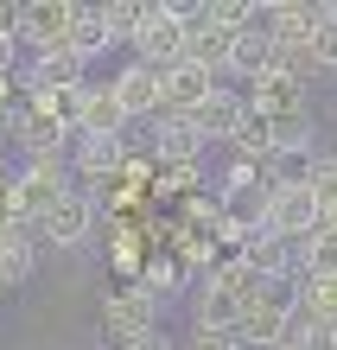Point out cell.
Returning a JSON list of instances; mask_svg holds the SVG:
<instances>
[{
    "instance_id": "1",
    "label": "cell",
    "mask_w": 337,
    "mask_h": 350,
    "mask_svg": "<svg viewBox=\"0 0 337 350\" xmlns=\"http://www.w3.org/2000/svg\"><path fill=\"white\" fill-rule=\"evenodd\" d=\"M159 312H165V306L146 293L140 280H121L115 293L102 299V338H109L115 350H128V344H140V338L165 332V325H159Z\"/></svg>"
},
{
    "instance_id": "2",
    "label": "cell",
    "mask_w": 337,
    "mask_h": 350,
    "mask_svg": "<svg viewBox=\"0 0 337 350\" xmlns=\"http://www.w3.org/2000/svg\"><path fill=\"white\" fill-rule=\"evenodd\" d=\"M134 64L146 70H172L178 57H185V19H178V0H146V19H140V32H134Z\"/></svg>"
},
{
    "instance_id": "3",
    "label": "cell",
    "mask_w": 337,
    "mask_h": 350,
    "mask_svg": "<svg viewBox=\"0 0 337 350\" xmlns=\"http://www.w3.org/2000/svg\"><path fill=\"white\" fill-rule=\"evenodd\" d=\"M96 217H102V198H96V191H83V185H70V191L57 198L45 217H38V230H32V236L45 242V249H77V242H90Z\"/></svg>"
},
{
    "instance_id": "4",
    "label": "cell",
    "mask_w": 337,
    "mask_h": 350,
    "mask_svg": "<svg viewBox=\"0 0 337 350\" xmlns=\"http://www.w3.org/2000/svg\"><path fill=\"white\" fill-rule=\"evenodd\" d=\"M267 230L299 249L306 236L325 230V204L312 198V185H273V211H267Z\"/></svg>"
},
{
    "instance_id": "5",
    "label": "cell",
    "mask_w": 337,
    "mask_h": 350,
    "mask_svg": "<svg viewBox=\"0 0 337 350\" xmlns=\"http://www.w3.org/2000/svg\"><path fill=\"white\" fill-rule=\"evenodd\" d=\"M121 166H128V140L121 134H77L70 147V172L83 178V191H109V178H121Z\"/></svg>"
},
{
    "instance_id": "6",
    "label": "cell",
    "mask_w": 337,
    "mask_h": 350,
    "mask_svg": "<svg viewBox=\"0 0 337 350\" xmlns=\"http://www.w3.org/2000/svg\"><path fill=\"white\" fill-rule=\"evenodd\" d=\"M70 19H77L70 0H19V45H32V57L64 51L70 45Z\"/></svg>"
},
{
    "instance_id": "7",
    "label": "cell",
    "mask_w": 337,
    "mask_h": 350,
    "mask_svg": "<svg viewBox=\"0 0 337 350\" xmlns=\"http://www.w3.org/2000/svg\"><path fill=\"white\" fill-rule=\"evenodd\" d=\"M109 96H115V109L128 115V121H159L165 115V90H159V70H146V64H121L109 77Z\"/></svg>"
},
{
    "instance_id": "8",
    "label": "cell",
    "mask_w": 337,
    "mask_h": 350,
    "mask_svg": "<svg viewBox=\"0 0 337 350\" xmlns=\"http://www.w3.org/2000/svg\"><path fill=\"white\" fill-rule=\"evenodd\" d=\"M248 115H255V109H248V90L217 83V90H210V102H204L191 121H198V134H204V140H229V147H236V134H242V121H248Z\"/></svg>"
},
{
    "instance_id": "9",
    "label": "cell",
    "mask_w": 337,
    "mask_h": 350,
    "mask_svg": "<svg viewBox=\"0 0 337 350\" xmlns=\"http://www.w3.org/2000/svg\"><path fill=\"white\" fill-rule=\"evenodd\" d=\"M210 140L198 134V121L191 115H159V128H153V166H198Z\"/></svg>"
},
{
    "instance_id": "10",
    "label": "cell",
    "mask_w": 337,
    "mask_h": 350,
    "mask_svg": "<svg viewBox=\"0 0 337 350\" xmlns=\"http://www.w3.org/2000/svg\"><path fill=\"white\" fill-rule=\"evenodd\" d=\"M159 90H165V115H198L210 102V90H217V77L204 64H191V57H178L172 70H159Z\"/></svg>"
},
{
    "instance_id": "11",
    "label": "cell",
    "mask_w": 337,
    "mask_h": 350,
    "mask_svg": "<svg viewBox=\"0 0 337 350\" xmlns=\"http://www.w3.org/2000/svg\"><path fill=\"white\" fill-rule=\"evenodd\" d=\"M242 306H248V299L236 293V286L210 274V280L198 286V299H191V312H198V332H236V325H242Z\"/></svg>"
},
{
    "instance_id": "12",
    "label": "cell",
    "mask_w": 337,
    "mask_h": 350,
    "mask_svg": "<svg viewBox=\"0 0 337 350\" xmlns=\"http://www.w3.org/2000/svg\"><path fill=\"white\" fill-rule=\"evenodd\" d=\"M248 109L267 115V121H293V115H306V83L299 77H261V83H248Z\"/></svg>"
},
{
    "instance_id": "13",
    "label": "cell",
    "mask_w": 337,
    "mask_h": 350,
    "mask_svg": "<svg viewBox=\"0 0 337 350\" xmlns=\"http://www.w3.org/2000/svg\"><path fill=\"white\" fill-rule=\"evenodd\" d=\"M32 267H38V236L26 230V223H7L0 230V286H26L32 280Z\"/></svg>"
},
{
    "instance_id": "14",
    "label": "cell",
    "mask_w": 337,
    "mask_h": 350,
    "mask_svg": "<svg viewBox=\"0 0 337 350\" xmlns=\"http://www.w3.org/2000/svg\"><path fill=\"white\" fill-rule=\"evenodd\" d=\"M273 64H280V45H273L267 32H236V45H229V77L261 83V77H273Z\"/></svg>"
},
{
    "instance_id": "15",
    "label": "cell",
    "mask_w": 337,
    "mask_h": 350,
    "mask_svg": "<svg viewBox=\"0 0 337 350\" xmlns=\"http://www.w3.org/2000/svg\"><path fill=\"white\" fill-rule=\"evenodd\" d=\"M229 45H236V32L210 26V19H198V26L185 32V57H191V64H204L210 77H223V70H229Z\"/></svg>"
},
{
    "instance_id": "16",
    "label": "cell",
    "mask_w": 337,
    "mask_h": 350,
    "mask_svg": "<svg viewBox=\"0 0 337 350\" xmlns=\"http://www.w3.org/2000/svg\"><path fill=\"white\" fill-rule=\"evenodd\" d=\"M121 128H128V115L115 109V96L90 83V90H83V121H77V134H121Z\"/></svg>"
},
{
    "instance_id": "17",
    "label": "cell",
    "mask_w": 337,
    "mask_h": 350,
    "mask_svg": "<svg viewBox=\"0 0 337 350\" xmlns=\"http://www.w3.org/2000/svg\"><path fill=\"white\" fill-rule=\"evenodd\" d=\"M299 274L306 280H337V230H319L299 242Z\"/></svg>"
},
{
    "instance_id": "18",
    "label": "cell",
    "mask_w": 337,
    "mask_h": 350,
    "mask_svg": "<svg viewBox=\"0 0 337 350\" xmlns=\"http://www.w3.org/2000/svg\"><path fill=\"white\" fill-rule=\"evenodd\" d=\"M115 38H109V26H102V7H77V19H70V51L90 64L96 51H109Z\"/></svg>"
},
{
    "instance_id": "19",
    "label": "cell",
    "mask_w": 337,
    "mask_h": 350,
    "mask_svg": "<svg viewBox=\"0 0 337 350\" xmlns=\"http://www.w3.org/2000/svg\"><path fill=\"white\" fill-rule=\"evenodd\" d=\"M140 286H146L159 306H165V299H178V293H185V261H178V255H153V261L140 267Z\"/></svg>"
},
{
    "instance_id": "20",
    "label": "cell",
    "mask_w": 337,
    "mask_h": 350,
    "mask_svg": "<svg viewBox=\"0 0 337 350\" xmlns=\"http://www.w3.org/2000/svg\"><path fill=\"white\" fill-rule=\"evenodd\" d=\"M140 19H146V0H102V26H109L115 45H134Z\"/></svg>"
},
{
    "instance_id": "21",
    "label": "cell",
    "mask_w": 337,
    "mask_h": 350,
    "mask_svg": "<svg viewBox=\"0 0 337 350\" xmlns=\"http://www.w3.org/2000/svg\"><path fill=\"white\" fill-rule=\"evenodd\" d=\"M306 312L337 325V280H306Z\"/></svg>"
},
{
    "instance_id": "22",
    "label": "cell",
    "mask_w": 337,
    "mask_h": 350,
    "mask_svg": "<svg viewBox=\"0 0 337 350\" xmlns=\"http://www.w3.org/2000/svg\"><path fill=\"white\" fill-rule=\"evenodd\" d=\"M312 198L325 204V217L337 211V159H319V172H312Z\"/></svg>"
},
{
    "instance_id": "23",
    "label": "cell",
    "mask_w": 337,
    "mask_h": 350,
    "mask_svg": "<svg viewBox=\"0 0 337 350\" xmlns=\"http://www.w3.org/2000/svg\"><path fill=\"white\" fill-rule=\"evenodd\" d=\"M159 191H191L198 198V166H159Z\"/></svg>"
},
{
    "instance_id": "24",
    "label": "cell",
    "mask_w": 337,
    "mask_h": 350,
    "mask_svg": "<svg viewBox=\"0 0 337 350\" xmlns=\"http://www.w3.org/2000/svg\"><path fill=\"white\" fill-rule=\"evenodd\" d=\"M312 51H319V70H337V19H325V26H319Z\"/></svg>"
},
{
    "instance_id": "25",
    "label": "cell",
    "mask_w": 337,
    "mask_h": 350,
    "mask_svg": "<svg viewBox=\"0 0 337 350\" xmlns=\"http://www.w3.org/2000/svg\"><path fill=\"white\" fill-rule=\"evenodd\" d=\"M185 350H236V332H191Z\"/></svg>"
},
{
    "instance_id": "26",
    "label": "cell",
    "mask_w": 337,
    "mask_h": 350,
    "mask_svg": "<svg viewBox=\"0 0 337 350\" xmlns=\"http://www.w3.org/2000/svg\"><path fill=\"white\" fill-rule=\"evenodd\" d=\"M0 38H19V0H0Z\"/></svg>"
},
{
    "instance_id": "27",
    "label": "cell",
    "mask_w": 337,
    "mask_h": 350,
    "mask_svg": "<svg viewBox=\"0 0 337 350\" xmlns=\"http://www.w3.org/2000/svg\"><path fill=\"white\" fill-rule=\"evenodd\" d=\"M0 77H19V38H0Z\"/></svg>"
},
{
    "instance_id": "28",
    "label": "cell",
    "mask_w": 337,
    "mask_h": 350,
    "mask_svg": "<svg viewBox=\"0 0 337 350\" xmlns=\"http://www.w3.org/2000/svg\"><path fill=\"white\" fill-rule=\"evenodd\" d=\"M128 350H178V344L165 338V332H153V338H140V344H128Z\"/></svg>"
},
{
    "instance_id": "29",
    "label": "cell",
    "mask_w": 337,
    "mask_h": 350,
    "mask_svg": "<svg viewBox=\"0 0 337 350\" xmlns=\"http://www.w3.org/2000/svg\"><path fill=\"white\" fill-rule=\"evenodd\" d=\"M325 230H337V211H331V217H325Z\"/></svg>"
}]
</instances>
